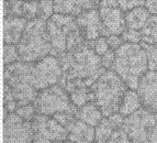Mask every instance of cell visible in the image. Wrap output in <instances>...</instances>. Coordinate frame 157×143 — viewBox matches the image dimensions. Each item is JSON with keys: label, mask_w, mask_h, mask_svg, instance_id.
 <instances>
[{"label": "cell", "mask_w": 157, "mask_h": 143, "mask_svg": "<svg viewBox=\"0 0 157 143\" xmlns=\"http://www.w3.org/2000/svg\"><path fill=\"white\" fill-rule=\"evenodd\" d=\"M57 57L63 72L58 84L68 94L78 87H91L105 70L101 56L96 53L91 42H84L71 51L58 54Z\"/></svg>", "instance_id": "obj_1"}, {"label": "cell", "mask_w": 157, "mask_h": 143, "mask_svg": "<svg viewBox=\"0 0 157 143\" xmlns=\"http://www.w3.org/2000/svg\"><path fill=\"white\" fill-rule=\"evenodd\" d=\"M113 70L118 74L128 88L137 90L141 78L148 70V56L141 43L124 42L115 51Z\"/></svg>", "instance_id": "obj_2"}, {"label": "cell", "mask_w": 157, "mask_h": 143, "mask_svg": "<svg viewBox=\"0 0 157 143\" xmlns=\"http://www.w3.org/2000/svg\"><path fill=\"white\" fill-rule=\"evenodd\" d=\"M94 102L102 114L109 117L119 112L128 86L113 70H105L91 86Z\"/></svg>", "instance_id": "obj_3"}, {"label": "cell", "mask_w": 157, "mask_h": 143, "mask_svg": "<svg viewBox=\"0 0 157 143\" xmlns=\"http://www.w3.org/2000/svg\"><path fill=\"white\" fill-rule=\"evenodd\" d=\"M46 26L52 54L55 56L86 42L80 33L76 17L55 12L46 21Z\"/></svg>", "instance_id": "obj_4"}, {"label": "cell", "mask_w": 157, "mask_h": 143, "mask_svg": "<svg viewBox=\"0 0 157 143\" xmlns=\"http://www.w3.org/2000/svg\"><path fill=\"white\" fill-rule=\"evenodd\" d=\"M46 21L42 18L28 21L21 40L17 44L20 61L33 63L52 54Z\"/></svg>", "instance_id": "obj_5"}, {"label": "cell", "mask_w": 157, "mask_h": 143, "mask_svg": "<svg viewBox=\"0 0 157 143\" xmlns=\"http://www.w3.org/2000/svg\"><path fill=\"white\" fill-rule=\"evenodd\" d=\"M3 79L12 89L18 107L33 104L39 90L35 88L32 77V63L18 61L5 66Z\"/></svg>", "instance_id": "obj_6"}, {"label": "cell", "mask_w": 157, "mask_h": 143, "mask_svg": "<svg viewBox=\"0 0 157 143\" xmlns=\"http://www.w3.org/2000/svg\"><path fill=\"white\" fill-rule=\"evenodd\" d=\"M36 113L54 116L57 112H71L76 116L78 107L73 104L68 91L59 84H55L39 91L33 102Z\"/></svg>", "instance_id": "obj_7"}, {"label": "cell", "mask_w": 157, "mask_h": 143, "mask_svg": "<svg viewBox=\"0 0 157 143\" xmlns=\"http://www.w3.org/2000/svg\"><path fill=\"white\" fill-rule=\"evenodd\" d=\"M122 128L132 143H157L156 116L144 107L125 117Z\"/></svg>", "instance_id": "obj_8"}, {"label": "cell", "mask_w": 157, "mask_h": 143, "mask_svg": "<svg viewBox=\"0 0 157 143\" xmlns=\"http://www.w3.org/2000/svg\"><path fill=\"white\" fill-rule=\"evenodd\" d=\"M33 143H55L66 141L68 131L52 116L36 113L32 120Z\"/></svg>", "instance_id": "obj_9"}, {"label": "cell", "mask_w": 157, "mask_h": 143, "mask_svg": "<svg viewBox=\"0 0 157 143\" xmlns=\"http://www.w3.org/2000/svg\"><path fill=\"white\" fill-rule=\"evenodd\" d=\"M63 76L58 57L50 54L44 58L32 63V77L37 90L58 84Z\"/></svg>", "instance_id": "obj_10"}, {"label": "cell", "mask_w": 157, "mask_h": 143, "mask_svg": "<svg viewBox=\"0 0 157 143\" xmlns=\"http://www.w3.org/2000/svg\"><path fill=\"white\" fill-rule=\"evenodd\" d=\"M3 143H33V128L17 112H10L3 120Z\"/></svg>", "instance_id": "obj_11"}, {"label": "cell", "mask_w": 157, "mask_h": 143, "mask_svg": "<svg viewBox=\"0 0 157 143\" xmlns=\"http://www.w3.org/2000/svg\"><path fill=\"white\" fill-rule=\"evenodd\" d=\"M102 23L101 37L121 35L126 29L125 12L119 7H99Z\"/></svg>", "instance_id": "obj_12"}, {"label": "cell", "mask_w": 157, "mask_h": 143, "mask_svg": "<svg viewBox=\"0 0 157 143\" xmlns=\"http://www.w3.org/2000/svg\"><path fill=\"white\" fill-rule=\"evenodd\" d=\"M137 93L142 105L149 111L157 112V72L148 70L141 78Z\"/></svg>", "instance_id": "obj_13"}, {"label": "cell", "mask_w": 157, "mask_h": 143, "mask_svg": "<svg viewBox=\"0 0 157 143\" xmlns=\"http://www.w3.org/2000/svg\"><path fill=\"white\" fill-rule=\"evenodd\" d=\"M77 24L79 26L81 35L88 42H92L102 33V23L99 9H91L76 17Z\"/></svg>", "instance_id": "obj_14"}, {"label": "cell", "mask_w": 157, "mask_h": 143, "mask_svg": "<svg viewBox=\"0 0 157 143\" xmlns=\"http://www.w3.org/2000/svg\"><path fill=\"white\" fill-rule=\"evenodd\" d=\"M100 7V0H54L56 13L78 17L85 11Z\"/></svg>", "instance_id": "obj_15"}, {"label": "cell", "mask_w": 157, "mask_h": 143, "mask_svg": "<svg viewBox=\"0 0 157 143\" xmlns=\"http://www.w3.org/2000/svg\"><path fill=\"white\" fill-rule=\"evenodd\" d=\"M28 21L29 20L14 14L3 17V42L7 44H18Z\"/></svg>", "instance_id": "obj_16"}, {"label": "cell", "mask_w": 157, "mask_h": 143, "mask_svg": "<svg viewBox=\"0 0 157 143\" xmlns=\"http://www.w3.org/2000/svg\"><path fill=\"white\" fill-rule=\"evenodd\" d=\"M68 140L75 143H94L96 141V128L79 120H74L67 128Z\"/></svg>", "instance_id": "obj_17"}, {"label": "cell", "mask_w": 157, "mask_h": 143, "mask_svg": "<svg viewBox=\"0 0 157 143\" xmlns=\"http://www.w3.org/2000/svg\"><path fill=\"white\" fill-rule=\"evenodd\" d=\"M11 14L22 17L26 20L39 18V1L18 0L11 3Z\"/></svg>", "instance_id": "obj_18"}, {"label": "cell", "mask_w": 157, "mask_h": 143, "mask_svg": "<svg viewBox=\"0 0 157 143\" xmlns=\"http://www.w3.org/2000/svg\"><path fill=\"white\" fill-rule=\"evenodd\" d=\"M76 117L81 121H84V122L96 128L101 122V120L103 119L105 116L102 114L101 110L99 109V107L97 105L94 101H90L88 104L84 105L82 107H80V108H78Z\"/></svg>", "instance_id": "obj_19"}, {"label": "cell", "mask_w": 157, "mask_h": 143, "mask_svg": "<svg viewBox=\"0 0 157 143\" xmlns=\"http://www.w3.org/2000/svg\"><path fill=\"white\" fill-rule=\"evenodd\" d=\"M149 17L151 12L145 6H140L132 10H128V12H125L126 28L141 30L145 26Z\"/></svg>", "instance_id": "obj_20"}, {"label": "cell", "mask_w": 157, "mask_h": 143, "mask_svg": "<svg viewBox=\"0 0 157 143\" xmlns=\"http://www.w3.org/2000/svg\"><path fill=\"white\" fill-rule=\"evenodd\" d=\"M142 107H143V105H142L141 98H140L137 90L128 88L123 98V101L121 104L119 112L123 114L124 117H128L130 114L137 111Z\"/></svg>", "instance_id": "obj_21"}, {"label": "cell", "mask_w": 157, "mask_h": 143, "mask_svg": "<svg viewBox=\"0 0 157 143\" xmlns=\"http://www.w3.org/2000/svg\"><path fill=\"white\" fill-rule=\"evenodd\" d=\"M142 34V42L146 44L157 43V14H151L145 26L140 30Z\"/></svg>", "instance_id": "obj_22"}, {"label": "cell", "mask_w": 157, "mask_h": 143, "mask_svg": "<svg viewBox=\"0 0 157 143\" xmlns=\"http://www.w3.org/2000/svg\"><path fill=\"white\" fill-rule=\"evenodd\" d=\"M69 96L73 104L76 107L80 108L84 105L90 101H94V93L91 87H78L69 93Z\"/></svg>", "instance_id": "obj_23"}, {"label": "cell", "mask_w": 157, "mask_h": 143, "mask_svg": "<svg viewBox=\"0 0 157 143\" xmlns=\"http://www.w3.org/2000/svg\"><path fill=\"white\" fill-rule=\"evenodd\" d=\"M114 130L115 129L111 125L108 117H103V119L101 120V122L96 127V141L94 142L105 143L110 139V137L114 132Z\"/></svg>", "instance_id": "obj_24"}, {"label": "cell", "mask_w": 157, "mask_h": 143, "mask_svg": "<svg viewBox=\"0 0 157 143\" xmlns=\"http://www.w3.org/2000/svg\"><path fill=\"white\" fill-rule=\"evenodd\" d=\"M20 61V55H19L18 46L17 44H3V64L9 65L14 62Z\"/></svg>", "instance_id": "obj_25"}, {"label": "cell", "mask_w": 157, "mask_h": 143, "mask_svg": "<svg viewBox=\"0 0 157 143\" xmlns=\"http://www.w3.org/2000/svg\"><path fill=\"white\" fill-rule=\"evenodd\" d=\"M3 107L9 112H16L18 109V104L12 94V89L7 83L3 84Z\"/></svg>", "instance_id": "obj_26"}, {"label": "cell", "mask_w": 157, "mask_h": 143, "mask_svg": "<svg viewBox=\"0 0 157 143\" xmlns=\"http://www.w3.org/2000/svg\"><path fill=\"white\" fill-rule=\"evenodd\" d=\"M55 13L54 0H40L39 1V18L48 20Z\"/></svg>", "instance_id": "obj_27"}, {"label": "cell", "mask_w": 157, "mask_h": 143, "mask_svg": "<svg viewBox=\"0 0 157 143\" xmlns=\"http://www.w3.org/2000/svg\"><path fill=\"white\" fill-rule=\"evenodd\" d=\"M141 44L143 45L147 52V56H148V70H156L157 72V43L156 44H146L144 42H141Z\"/></svg>", "instance_id": "obj_28"}, {"label": "cell", "mask_w": 157, "mask_h": 143, "mask_svg": "<svg viewBox=\"0 0 157 143\" xmlns=\"http://www.w3.org/2000/svg\"><path fill=\"white\" fill-rule=\"evenodd\" d=\"M16 112L21 118H23L24 120L31 121V122H32V120L34 119V117H35V114H36V110H35V107H34L33 104L18 107V109L16 110Z\"/></svg>", "instance_id": "obj_29"}, {"label": "cell", "mask_w": 157, "mask_h": 143, "mask_svg": "<svg viewBox=\"0 0 157 143\" xmlns=\"http://www.w3.org/2000/svg\"><path fill=\"white\" fill-rule=\"evenodd\" d=\"M121 37L124 40V42H128V43H141L142 42L141 31L135 30V29L126 28L123 33L121 34Z\"/></svg>", "instance_id": "obj_30"}, {"label": "cell", "mask_w": 157, "mask_h": 143, "mask_svg": "<svg viewBox=\"0 0 157 143\" xmlns=\"http://www.w3.org/2000/svg\"><path fill=\"white\" fill-rule=\"evenodd\" d=\"M91 44H92L94 50L96 51V53H97L99 56H102V55L105 54V53L110 50V45L108 43V40L105 37H99L98 39L92 41Z\"/></svg>", "instance_id": "obj_31"}, {"label": "cell", "mask_w": 157, "mask_h": 143, "mask_svg": "<svg viewBox=\"0 0 157 143\" xmlns=\"http://www.w3.org/2000/svg\"><path fill=\"white\" fill-rule=\"evenodd\" d=\"M105 143H132V141L128 138V133L124 131L123 128H120V129L114 130L110 139Z\"/></svg>", "instance_id": "obj_32"}, {"label": "cell", "mask_w": 157, "mask_h": 143, "mask_svg": "<svg viewBox=\"0 0 157 143\" xmlns=\"http://www.w3.org/2000/svg\"><path fill=\"white\" fill-rule=\"evenodd\" d=\"M52 117H54V119L57 120L58 122L65 128H67L68 125H71L74 120L77 118L75 114L71 113V112H66V111L57 112V113H55L54 116H52Z\"/></svg>", "instance_id": "obj_33"}, {"label": "cell", "mask_w": 157, "mask_h": 143, "mask_svg": "<svg viewBox=\"0 0 157 143\" xmlns=\"http://www.w3.org/2000/svg\"><path fill=\"white\" fill-rule=\"evenodd\" d=\"M145 6V0H119V8H121L124 12H128V10Z\"/></svg>", "instance_id": "obj_34"}, {"label": "cell", "mask_w": 157, "mask_h": 143, "mask_svg": "<svg viewBox=\"0 0 157 143\" xmlns=\"http://www.w3.org/2000/svg\"><path fill=\"white\" fill-rule=\"evenodd\" d=\"M114 61H115V51L112 49H110L105 54H103L101 56L102 66L105 70H112L113 65H114Z\"/></svg>", "instance_id": "obj_35"}, {"label": "cell", "mask_w": 157, "mask_h": 143, "mask_svg": "<svg viewBox=\"0 0 157 143\" xmlns=\"http://www.w3.org/2000/svg\"><path fill=\"white\" fill-rule=\"evenodd\" d=\"M108 119H109V121L111 122V125H113V128L117 130V129H120V128L123 127L125 117H124L122 113H120V112H115V113L109 116Z\"/></svg>", "instance_id": "obj_36"}, {"label": "cell", "mask_w": 157, "mask_h": 143, "mask_svg": "<svg viewBox=\"0 0 157 143\" xmlns=\"http://www.w3.org/2000/svg\"><path fill=\"white\" fill-rule=\"evenodd\" d=\"M107 40L109 45H110V49L114 50V51H117L124 43V40L122 39L121 35H109V37H107Z\"/></svg>", "instance_id": "obj_37"}, {"label": "cell", "mask_w": 157, "mask_h": 143, "mask_svg": "<svg viewBox=\"0 0 157 143\" xmlns=\"http://www.w3.org/2000/svg\"><path fill=\"white\" fill-rule=\"evenodd\" d=\"M145 7L148 9L151 14H157V0H146Z\"/></svg>", "instance_id": "obj_38"}, {"label": "cell", "mask_w": 157, "mask_h": 143, "mask_svg": "<svg viewBox=\"0 0 157 143\" xmlns=\"http://www.w3.org/2000/svg\"><path fill=\"white\" fill-rule=\"evenodd\" d=\"M100 7H119V0H100Z\"/></svg>", "instance_id": "obj_39"}, {"label": "cell", "mask_w": 157, "mask_h": 143, "mask_svg": "<svg viewBox=\"0 0 157 143\" xmlns=\"http://www.w3.org/2000/svg\"><path fill=\"white\" fill-rule=\"evenodd\" d=\"M2 6H3V17H7L11 14V3L7 0H2Z\"/></svg>", "instance_id": "obj_40"}, {"label": "cell", "mask_w": 157, "mask_h": 143, "mask_svg": "<svg viewBox=\"0 0 157 143\" xmlns=\"http://www.w3.org/2000/svg\"><path fill=\"white\" fill-rule=\"evenodd\" d=\"M7 1H9L10 3H14L16 1H18V0H7Z\"/></svg>", "instance_id": "obj_41"}, {"label": "cell", "mask_w": 157, "mask_h": 143, "mask_svg": "<svg viewBox=\"0 0 157 143\" xmlns=\"http://www.w3.org/2000/svg\"><path fill=\"white\" fill-rule=\"evenodd\" d=\"M65 143H75V142H73V141H71V140H68V139H67V140H66V141H65Z\"/></svg>", "instance_id": "obj_42"}, {"label": "cell", "mask_w": 157, "mask_h": 143, "mask_svg": "<svg viewBox=\"0 0 157 143\" xmlns=\"http://www.w3.org/2000/svg\"><path fill=\"white\" fill-rule=\"evenodd\" d=\"M55 143H65V141H59V142H55Z\"/></svg>", "instance_id": "obj_43"}, {"label": "cell", "mask_w": 157, "mask_h": 143, "mask_svg": "<svg viewBox=\"0 0 157 143\" xmlns=\"http://www.w3.org/2000/svg\"><path fill=\"white\" fill-rule=\"evenodd\" d=\"M29 1H40V0H29Z\"/></svg>", "instance_id": "obj_44"}, {"label": "cell", "mask_w": 157, "mask_h": 143, "mask_svg": "<svg viewBox=\"0 0 157 143\" xmlns=\"http://www.w3.org/2000/svg\"><path fill=\"white\" fill-rule=\"evenodd\" d=\"M155 116H156V119H157V112H156V113H155Z\"/></svg>", "instance_id": "obj_45"}, {"label": "cell", "mask_w": 157, "mask_h": 143, "mask_svg": "<svg viewBox=\"0 0 157 143\" xmlns=\"http://www.w3.org/2000/svg\"><path fill=\"white\" fill-rule=\"evenodd\" d=\"M94 143H96V142H94Z\"/></svg>", "instance_id": "obj_46"}, {"label": "cell", "mask_w": 157, "mask_h": 143, "mask_svg": "<svg viewBox=\"0 0 157 143\" xmlns=\"http://www.w3.org/2000/svg\"><path fill=\"white\" fill-rule=\"evenodd\" d=\"M145 1H146V0H145Z\"/></svg>", "instance_id": "obj_47"}]
</instances>
